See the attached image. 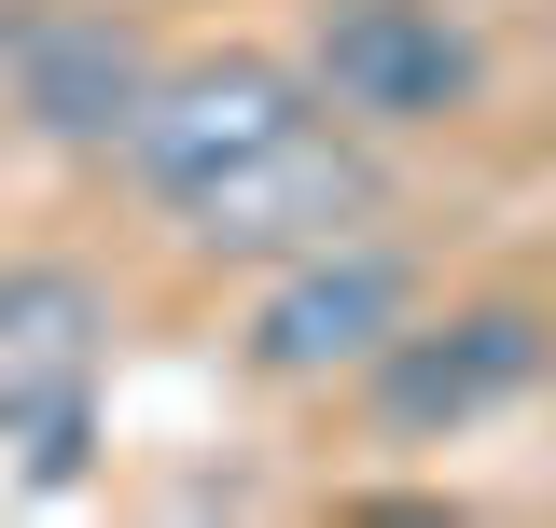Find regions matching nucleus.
Returning <instances> with one entry per match:
<instances>
[{
	"label": "nucleus",
	"mask_w": 556,
	"mask_h": 528,
	"mask_svg": "<svg viewBox=\"0 0 556 528\" xmlns=\"http://www.w3.org/2000/svg\"><path fill=\"white\" fill-rule=\"evenodd\" d=\"M167 28L139 0H0V126L42 139V153H84L112 167L139 126V98L167 84Z\"/></svg>",
	"instance_id": "4"
},
{
	"label": "nucleus",
	"mask_w": 556,
	"mask_h": 528,
	"mask_svg": "<svg viewBox=\"0 0 556 528\" xmlns=\"http://www.w3.org/2000/svg\"><path fill=\"white\" fill-rule=\"evenodd\" d=\"M320 112H334V98L306 84V56H278V42H181L167 84L139 98L112 181H126L153 223H181V209H208L237 167H265L278 139H306Z\"/></svg>",
	"instance_id": "2"
},
{
	"label": "nucleus",
	"mask_w": 556,
	"mask_h": 528,
	"mask_svg": "<svg viewBox=\"0 0 556 528\" xmlns=\"http://www.w3.org/2000/svg\"><path fill=\"white\" fill-rule=\"evenodd\" d=\"M417 306H431V264H417L390 223H362L334 251H292V264L251 278V306H237V376H251V390H348Z\"/></svg>",
	"instance_id": "5"
},
{
	"label": "nucleus",
	"mask_w": 556,
	"mask_h": 528,
	"mask_svg": "<svg viewBox=\"0 0 556 528\" xmlns=\"http://www.w3.org/2000/svg\"><path fill=\"white\" fill-rule=\"evenodd\" d=\"M556 376V306L543 292H431L362 376H348V417H362V445H459L486 417H515V403Z\"/></svg>",
	"instance_id": "1"
},
{
	"label": "nucleus",
	"mask_w": 556,
	"mask_h": 528,
	"mask_svg": "<svg viewBox=\"0 0 556 528\" xmlns=\"http://www.w3.org/2000/svg\"><path fill=\"white\" fill-rule=\"evenodd\" d=\"M292 56L362 139H445L486 112V28L459 0H306Z\"/></svg>",
	"instance_id": "6"
},
{
	"label": "nucleus",
	"mask_w": 556,
	"mask_h": 528,
	"mask_svg": "<svg viewBox=\"0 0 556 528\" xmlns=\"http://www.w3.org/2000/svg\"><path fill=\"white\" fill-rule=\"evenodd\" d=\"M98 390H112V278L70 251H0V460L28 487H84Z\"/></svg>",
	"instance_id": "3"
}]
</instances>
